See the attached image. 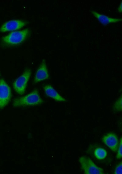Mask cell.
<instances>
[{"label":"cell","instance_id":"6da1fadb","mask_svg":"<svg viewBox=\"0 0 122 174\" xmlns=\"http://www.w3.org/2000/svg\"><path fill=\"white\" fill-rule=\"evenodd\" d=\"M30 31L28 28L10 33L2 38V42L9 46L19 45L24 42L30 35Z\"/></svg>","mask_w":122,"mask_h":174},{"label":"cell","instance_id":"7a4b0ae2","mask_svg":"<svg viewBox=\"0 0 122 174\" xmlns=\"http://www.w3.org/2000/svg\"><path fill=\"white\" fill-rule=\"evenodd\" d=\"M43 102L38 91L35 90L25 96L15 99L13 101V106L14 107L34 106L40 104Z\"/></svg>","mask_w":122,"mask_h":174},{"label":"cell","instance_id":"3957f363","mask_svg":"<svg viewBox=\"0 0 122 174\" xmlns=\"http://www.w3.org/2000/svg\"><path fill=\"white\" fill-rule=\"evenodd\" d=\"M79 161L85 174H103V169L96 165L88 157L83 156L80 157Z\"/></svg>","mask_w":122,"mask_h":174},{"label":"cell","instance_id":"277c9868","mask_svg":"<svg viewBox=\"0 0 122 174\" xmlns=\"http://www.w3.org/2000/svg\"><path fill=\"white\" fill-rule=\"evenodd\" d=\"M31 73V70L30 69H27L23 74L14 82L13 87L19 94L22 95L24 93Z\"/></svg>","mask_w":122,"mask_h":174},{"label":"cell","instance_id":"5b68a950","mask_svg":"<svg viewBox=\"0 0 122 174\" xmlns=\"http://www.w3.org/2000/svg\"><path fill=\"white\" fill-rule=\"evenodd\" d=\"M11 97L10 88L3 79H0V108H3L9 103Z\"/></svg>","mask_w":122,"mask_h":174},{"label":"cell","instance_id":"8992f818","mask_svg":"<svg viewBox=\"0 0 122 174\" xmlns=\"http://www.w3.org/2000/svg\"><path fill=\"white\" fill-rule=\"evenodd\" d=\"M27 22L25 21L14 20H10L3 24L0 27V32L18 30L24 26Z\"/></svg>","mask_w":122,"mask_h":174},{"label":"cell","instance_id":"52a82bcc","mask_svg":"<svg viewBox=\"0 0 122 174\" xmlns=\"http://www.w3.org/2000/svg\"><path fill=\"white\" fill-rule=\"evenodd\" d=\"M102 140L112 151L114 152L117 151L119 146V140L115 133H109L106 134L102 137Z\"/></svg>","mask_w":122,"mask_h":174},{"label":"cell","instance_id":"ba28073f","mask_svg":"<svg viewBox=\"0 0 122 174\" xmlns=\"http://www.w3.org/2000/svg\"><path fill=\"white\" fill-rule=\"evenodd\" d=\"M90 12L98 21L104 26H106L111 24L122 21L121 18L110 17L94 10H90Z\"/></svg>","mask_w":122,"mask_h":174},{"label":"cell","instance_id":"9c48e42d","mask_svg":"<svg viewBox=\"0 0 122 174\" xmlns=\"http://www.w3.org/2000/svg\"><path fill=\"white\" fill-rule=\"evenodd\" d=\"M49 74L47 67L45 61L42 60L35 74L34 82L37 83L48 79Z\"/></svg>","mask_w":122,"mask_h":174},{"label":"cell","instance_id":"30bf717a","mask_svg":"<svg viewBox=\"0 0 122 174\" xmlns=\"http://www.w3.org/2000/svg\"><path fill=\"white\" fill-rule=\"evenodd\" d=\"M46 95L54 99L56 101L66 102V100L60 96L51 85H47L44 87Z\"/></svg>","mask_w":122,"mask_h":174},{"label":"cell","instance_id":"8fae6325","mask_svg":"<svg viewBox=\"0 0 122 174\" xmlns=\"http://www.w3.org/2000/svg\"><path fill=\"white\" fill-rule=\"evenodd\" d=\"M107 152L106 150L101 147L96 148L94 152L95 157L99 160H102L105 159L107 155Z\"/></svg>","mask_w":122,"mask_h":174},{"label":"cell","instance_id":"7c38bea8","mask_svg":"<svg viewBox=\"0 0 122 174\" xmlns=\"http://www.w3.org/2000/svg\"><path fill=\"white\" fill-rule=\"evenodd\" d=\"M113 110L116 111H122V97L120 96L115 103L113 106Z\"/></svg>","mask_w":122,"mask_h":174},{"label":"cell","instance_id":"4fadbf2b","mask_svg":"<svg viewBox=\"0 0 122 174\" xmlns=\"http://www.w3.org/2000/svg\"><path fill=\"white\" fill-rule=\"evenodd\" d=\"M122 137L120 138V144L118 146L117 150V153L116 156V158L117 159H120L122 157Z\"/></svg>","mask_w":122,"mask_h":174},{"label":"cell","instance_id":"5bb4252c","mask_svg":"<svg viewBox=\"0 0 122 174\" xmlns=\"http://www.w3.org/2000/svg\"><path fill=\"white\" fill-rule=\"evenodd\" d=\"M122 163L121 161L116 166L114 174H122Z\"/></svg>","mask_w":122,"mask_h":174}]
</instances>
